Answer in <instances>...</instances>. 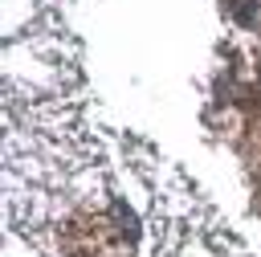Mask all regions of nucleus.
I'll list each match as a JSON object with an SVG mask.
<instances>
[{
	"label": "nucleus",
	"mask_w": 261,
	"mask_h": 257,
	"mask_svg": "<svg viewBox=\"0 0 261 257\" xmlns=\"http://www.w3.org/2000/svg\"><path fill=\"white\" fill-rule=\"evenodd\" d=\"M4 257H49V253H41V249L24 245L20 237H8V233H4Z\"/></svg>",
	"instance_id": "obj_1"
},
{
	"label": "nucleus",
	"mask_w": 261,
	"mask_h": 257,
	"mask_svg": "<svg viewBox=\"0 0 261 257\" xmlns=\"http://www.w3.org/2000/svg\"><path fill=\"white\" fill-rule=\"evenodd\" d=\"M232 16H237V24H253L257 20V0H237L232 4Z\"/></svg>",
	"instance_id": "obj_2"
}]
</instances>
